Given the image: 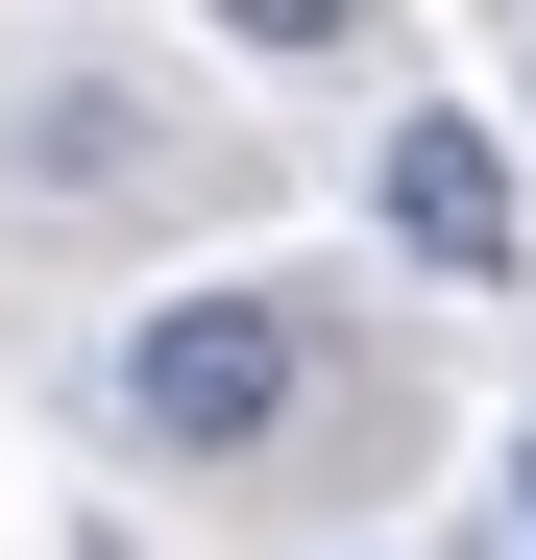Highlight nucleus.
Wrapping results in <instances>:
<instances>
[{
	"instance_id": "1",
	"label": "nucleus",
	"mask_w": 536,
	"mask_h": 560,
	"mask_svg": "<svg viewBox=\"0 0 536 560\" xmlns=\"http://www.w3.org/2000/svg\"><path fill=\"white\" fill-rule=\"evenodd\" d=\"M293 390H317L293 293H147V341H123V415H147L171 463H244V439H293Z\"/></svg>"
},
{
	"instance_id": "2",
	"label": "nucleus",
	"mask_w": 536,
	"mask_h": 560,
	"mask_svg": "<svg viewBox=\"0 0 536 560\" xmlns=\"http://www.w3.org/2000/svg\"><path fill=\"white\" fill-rule=\"evenodd\" d=\"M391 244L439 293H512V147L488 122H391Z\"/></svg>"
},
{
	"instance_id": "3",
	"label": "nucleus",
	"mask_w": 536,
	"mask_h": 560,
	"mask_svg": "<svg viewBox=\"0 0 536 560\" xmlns=\"http://www.w3.org/2000/svg\"><path fill=\"white\" fill-rule=\"evenodd\" d=\"M512 512H536V463H512Z\"/></svg>"
}]
</instances>
